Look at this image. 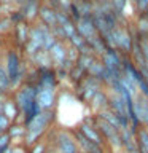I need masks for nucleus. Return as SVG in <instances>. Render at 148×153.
Returning <instances> with one entry per match:
<instances>
[{"mask_svg": "<svg viewBox=\"0 0 148 153\" xmlns=\"http://www.w3.org/2000/svg\"><path fill=\"white\" fill-rule=\"evenodd\" d=\"M59 148L62 153H76V143L69 136L59 137Z\"/></svg>", "mask_w": 148, "mask_h": 153, "instance_id": "obj_1", "label": "nucleus"}, {"mask_svg": "<svg viewBox=\"0 0 148 153\" xmlns=\"http://www.w3.org/2000/svg\"><path fill=\"white\" fill-rule=\"evenodd\" d=\"M8 61H10V76L14 78V76H16V70H18V59L14 54H10Z\"/></svg>", "mask_w": 148, "mask_h": 153, "instance_id": "obj_2", "label": "nucleus"}, {"mask_svg": "<svg viewBox=\"0 0 148 153\" xmlns=\"http://www.w3.org/2000/svg\"><path fill=\"white\" fill-rule=\"evenodd\" d=\"M51 93H50V91H48V93H41L40 94V100H41V104L43 105H50L51 104Z\"/></svg>", "mask_w": 148, "mask_h": 153, "instance_id": "obj_3", "label": "nucleus"}, {"mask_svg": "<svg viewBox=\"0 0 148 153\" xmlns=\"http://www.w3.org/2000/svg\"><path fill=\"white\" fill-rule=\"evenodd\" d=\"M13 153H24V152H21V150H14Z\"/></svg>", "mask_w": 148, "mask_h": 153, "instance_id": "obj_4", "label": "nucleus"}, {"mask_svg": "<svg viewBox=\"0 0 148 153\" xmlns=\"http://www.w3.org/2000/svg\"><path fill=\"white\" fill-rule=\"evenodd\" d=\"M129 153H140V152H137V150H134V152H129Z\"/></svg>", "mask_w": 148, "mask_h": 153, "instance_id": "obj_5", "label": "nucleus"}, {"mask_svg": "<svg viewBox=\"0 0 148 153\" xmlns=\"http://www.w3.org/2000/svg\"><path fill=\"white\" fill-rule=\"evenodd\" d=\"M145 120H147V121H148V115H145Z\"/></svg>", "mask_w": 148, "mask_h": 153, "instance_id": "obj_6", "label": "nucleus"}]
</instances>
